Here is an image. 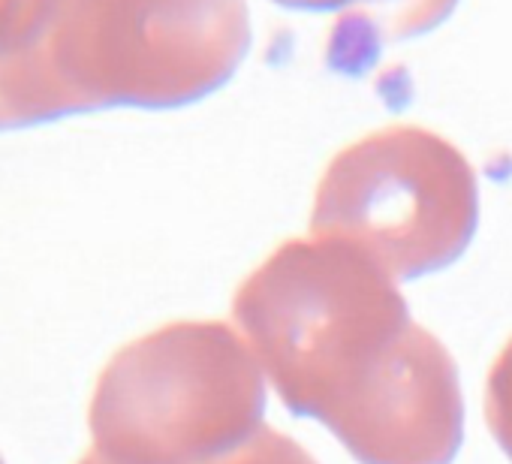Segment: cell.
Returning <instances> with one entry per match:
<instances>
[]
</instances>
